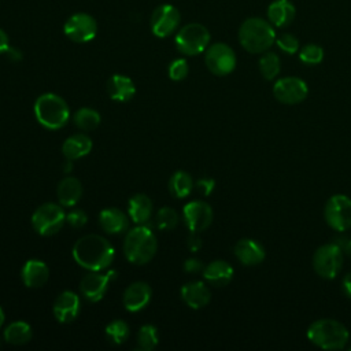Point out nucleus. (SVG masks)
<instances>
[{"label":"nucleus","instance_id":"obj_34","mask_svg":"<svg viewBox=\"0 0 351 351\" xmlns=\"http://www.w3.org/2000/svg\"><path fill=\"white\" fill-rule=\"evenodd\" d=\"M178 213L171 207H162L156 214V226L162 230H171L178 225Z\"/></svg>","mask_w":351,"mask_h":351},{"label":"nucleus","instance_id":"obj_23","mask_svg":"<svg viewBox=\"0 0 351 351\" xmlns=\"http://www.w3.org/2000/svg\"><path fill=\"white\" fill-rule=\"evenodd\" d=\"M296 10L291 0H274L267 7L269 22L276 27L288 26L295 18Z\"/></svg>","mask_w":351,"mask_h":351},{"label":"nucleus","instance_id":"obj_11","mask_svg":"<svg viewBox=\"0 0 351 351\" xmlns=\"http://www.w3.org/2000/svg\"><path fill=\"white\" fill-rule=\"evenodd\" d=\"M63 32L74 43H88L96 37L97 22L86 12H75L64 22Z\"/></svg>","mask_w":351,"mask_h":351},{"label":"nucleus","instance_id":"obj_44","mask_svg":"<svg viewBox=\"0 0 351 351\" xmlns=\"http://www.w3.org/2000/svg\"><path fill=\"white\" fill-rule=\"evenodd\" d=\"M10 48V38H8V34L0 29V55L1 53H5V51Z\"/></svg>","mask_w":351,"mask_h":351},{"label":"nucleus","instance_id":"obj_28","mask_svg":"<svg viewBox=\"0 0 351 351\" xmlns=\"http://www.w3.org/2000/svg\"><path fill=\"white\" fill-rule=\"evenodd\" d=\"M32 328L25 321H14L4 329V340L12 346H22L32 340Z\"/></svg>","mask_w":351,"mask_h":351},{"label":"nucleus","instance_id":"obj_9","mask_svg":"<svg viewBox=\"0 0 351 351\" xmlns=\"http://www.w3.org/2000/svg\"><path fill=\"white\" fill-rule=\"evenodd\" d=\"M324 217L332 229L337 232L348 230L351 228V199L341 193L330 196L325 204Z\"/></svg>","mask_w":351,"mask_h":351},{"label":"nucleus","instance_id":"obj_49","mask_svg":"<svg viewBox=\"0 0 351 351\" xmlns=\"http://www.w3.org/2000/svg\"><path fill=\"white\" fill-rule=\"evenodd\" d=\"M350 351H351V347H350Z\"/></svg>","mask_w":351,"mask_h":351},{"label":"nucleus","instance_id":"obj_26","mask_svg":"<svg viewBox=\"0 0 351 351\" xmlns=\"http://www.w3.org/2000/svg\"><path fill=\"white\" fill-rule=\"evenodd\" d=\"M92 140L85 133H75L70 137H67L62 145V152L66 156V159H80L82 156H86L92 149Z\"/></svg>","mask_w":351,"mask_h":351},{"label":"nucleus","instance_id":"obj_21","mask_svg":"<svg viewBox=\"0 0 351 351\" xmlns=\"http://www.w3.org/2000/svg\"><path fill=\"white\" fill-rule=\"evenodd\" d=\"M99 225L110 234H119L128 229L129 221L122 210L108 207L99 213Z\"/></svg>","mask_w":351,"mask_h":351},{"label":"nucleus","instance_id":"obj_5","mask_svg":"<svg viewBox=\"0 0 351 351\" xmlns=\"http://www.w3.org/2000/svg\"><path fill=\"white\" fill-rule=\"evenodd\" d=\"M33 110L38 123L51 130L63 128L70 118L67 103L56 93H44L38 96Z\"/></svg>","mask_w":351,"mask_h":351},{"label":"nucleus","instance_id":"obj_3","mask_svg":"<svg viewBox=\"0 0 351 351\" xmlns=\"http://www.w3.org/2000/svg\"><path fill=\"white\" fill-rule=\"evenodd\" d=\"M307 339L322 350H341L350 340L348 329L332 318L314 321L307 329Z\"/></svg>","mask_w":351,"mask_h":351},{"label":"nucleus","instance_id":"obj_42","mask_svg":"<svg viewBox=\"0 0 351 351\" xmlns=\"http://www.w3.org/2000/svg\"><path fill=\"white\" fill-rule=\"evenodd\" d=\"M341 291L343 293L351 299V271L347 273L341 280Z\"/></svg>","mask_w":351,"mask_h":351},{"label":"nucleus","instance_id":"obj_13","mask_svg":"<svg viewBox=\"0 0 351 351\" xmlns=\"http://www.w3.org/2000/svg\"><path fill=\"white\" fill-rule=\"evenodd\" d=\"M273 95L280 103L292 106L302 103L307 97L308 88L299 77H284L274 82Z\"/></svg>","mask_w":351,"mask_h":351},{"label":"nucleus","instance_id":"obj_22","mask_svg":"<svg viewBox=\"0 0 351 351\" xmlns=\"http://www.w3.org/2000/svg\"><path fill=\"white\" fill-rule=\"evenodd\" d=\"M204 280L214 287H225L233 278V267L226 261H213L203 269Z\"/></svg>","mask_w":351,"mask_h":351},{"label":"nucleus","instance_id":"obj_10","mask_svg":"<svg viewBox=\"0 0 351 351\" xmlns=\"http://www.w3.org/2000/svg\"><path fill=\"white\" fill-rule=\"evenodd\" d=\"M204 62L207 69L218 75H228L230 74L236 67V53L234 51L225 43H215L206 49Z\"/></svg>","mask_w":351,"mask_h":351},{"label":"nucleus","instance_id":"obj_29","mask_svg":"<svg viewBox=\"0 0 351 351\" xmlns=\"http://www.w3.org/2000/svg\"><path fill=\"white\" fill-rule=\"evenodd\" d=\"M193 186H195V182L191 174L184 170L176 171L169 180V191L174 197H178V199L186 197L192 192Z\"/></svg>","mask_w":351,"mask_h":351},{"label":"nucleus","instance_id":"obj_17","mask_svg":"<svg viewBox=\"0 0 351 351\" xmlns=\"http://www.w3.org/2000/svg\"><path fill=\"white\" fill-rule=\"evenodd\" d=\"M152 289L144 281L132 282L123 292V306L130 313H137L143 310L151 300Z\"/></svg>","mask_w":351,"mask_h":351},{"label":"nucleus","instance_id":"obj_33","mask_svg":"<svg viewBox=\"0 0 351 351\" xmlns=\"http://www.w3.org/2000/svg\"><path fill=\"white\" fill-rule=\"evenodd\" d=\"M106 335L112 344L119 346L129 337V325L122 319H114L106 326Z\"/></svg>","mask_w":351,"mask_h":351},{"label":"nucleus","instance_id":"obj_39","mask_svg":"<svg viewBox=\"0 0 351 351\" xmlns=\"http://www.w3.org/2000/svg\"><path fill=\"white\" fill-rule=\"evenodd\" d=\"M214 186H215V181L210 177H202L196 181V188L203 196H208L214 191Z\"/></svg>","mask_w":351,"mask_h":351},{"label":"nucleus","instance_id":"obj_8","mask_svg":"<svg viewBox=\"0 0 351 351\" xmlns=\"http://www.w3.org/2000/svg\"><path fill=\"white\" fill-rule=\"evenodd\" d=\"M66 222V213L56 203H44L32 214V226L41 236L56 234Z\"/></svg>","mask_w":351,"mask_h":351},{"label":"nucleus","instance_id":"obj_36","mask_svg":"<svg viewBox=\"0 0 351 351\" xmlns=\"http://www.w3.org/2000/svg\"><path fill=\"white\" fill-rule=\"evenodd\" d=\"M276 45L288 55H293L299 51V40L291 33H282L276 37Z\"/></svg>","mask_w":351,"mask_h":351},{"label":"nucleus","instance_id":"obj_32","mask_svg":"<svg viewBox=\"0 0 351 351\" xmlns=\"http://www.w3.org/2000/svg\"><path fill=\"white\" fill-rule=\"evenodd\" d=\"M158 329L151 324H145L137 333V348L141 351H152L158 346Z\"/></svg>","mask_w":351,"mask_h":351},{"label":"nucleus","instance_id":"obj_47","mask_svg":"<svg viewBox=\"0 0 351 351\" xmlns=\"http://www.w3.org/2000/svg\"><path fill=\"white\" fill-rule=\"evenodd\" d=\"M3 324H4V311H3V308L0 307V328H1Z\"/></svg>","mask_w":351,"mask_h":351},{"label":"nucleus","instance_id":"obj_27","mask_svg":"<svg viewBox=\"0 0 351 351\" xmlns=\"http://www.w3.org/2000/svg\"><path fill=\"white\" fill-rule=\"evenodd\" d=\"M128 213L137 225H144L152 214V200L144 193H136L129 199Z\"/></svg>","mask_w":351,"mask_h":351},{"label":"nucleus","instance_id":"obj_14","mask_svg":"<svg viewBox=\"0 0 351 351\" xmlns=\"http://www.w3.org/2000/svg\"><path fill=\"white\" fill-rule=\"evenodd\" d=\"M115 278H117L115 270H108L106 273L90 271L82 277L80 282V291L86 300L99 302L106 295L110 282Z\"/></svg>","mask_w":351,"mask_h":351},{"label":"nucleus","instance_id":"obj_24","mask_svg":"<svg viewBox=\"0 0 351 351\" xmlns=\"http://www.w3.org/2000/svg\"><path fill=\"white\" fill-rule=\"evenodd\" d=\"M107 92L115 101H129L136 93V86L129 77L114 74L107 81Z\"/></svg>","mask_w":351,"mask_h":351},{"label":"nucleus","instance_id":"obj_38","mask_svg":"<svg viewBox=\"0 0 351 351\" xmlns=\"http://www.w3.org/2000/svg\"><path fill=\"white\" fill-rule=\"evenodd\" d=\"M66 222L73 228H82L88 222V215L80 208H74L66 214Z\"/></svg>","mask_w":351,"mask_h":351},{"label":"nucleus","instance_id":"obj_19","mask_svg":"<svg viewBox=\"0 0 351 351\" xmlns=\"http://www.w3.org/2000/svg\"><path fill=\"white\" fill-rule=\"evenodd\" d=\"M21 277L27 288H40L48 281L49 269L43 261L29 259L21 270Z\"/></svg>","mask_w":351,"mask_h":351},{"label":"nucleus","instance_id":"obj_18","mask_svg":"<svg viewBox=\"0 0 351 351\" xmlns=\"http://www.w3.org/2000/svg\"><path fill=\"white\" fill-rule=\"evenodd\" d=\"M233 252L239 262L243 263L244 266H256L266 256L263 245L252 239L239 240L233 248Z\"/></svg>","mask_w":351,"mask_h":351},{"label":"nucleus","instance_id":"obj_6","mask_svg":"<svg viewBox=\"0 0 351 351\" xmlns=\"http://www.w3.org/2000/svg\"><path fill=\"white\" fill-rule=\"evenodd\" d=\"M210 32L200 23H188L176 34L177 49L188 56H195L204 52L210 44Z\"/></svg>","mask_w":351,"mask_h":351},{"label":"nucleus","instance_id":"obj_15","mask_svg":"<svg viewBox=\"0 0 351 351\" xmlns=\"http://www.w3.org/2000/svg\"><path fill=\"white\" fill-rule=\"evenodd\" d=\"M185 225L191 232L199 233L206 230L213 222V208L203 200H192L182 208Z\"/></svg>","mask_w":351,"mask_h":351},{"label":"nucleus","instance_id":"obj_46","mask_svg":"<svg viewBox=\"0 0 351 351\" xmlns=\"http://www.w3.org/2000/svg\"><path fill=\"white\" fill-rule=\"evenodd\" d=\"M73 170V160L71 159H67V162L64 163V166H63V171L64 173H70Z\"/></svg>","mask_w":351,"mask_h":351},{"label":"nucleus","instance_id":"obj_40","mask_svg":"<svg viewBox=\"0 0 351 351\" xmlns=\"http://www.w3.org/2000/svg\"><path fill=\"white\" fill-rule=\"evenodd\" d=\"M203 269H204V265L197 258H188L184 262V270L188 273H199V271H203Z\"/></svg>","mask_w":351,"mask_h":351},{"label":"nucleus","instance_id":"obj_45","mask_svg":"<svg viewBox=\"0 0 351 351\" xmlns=\"http://www.w3.org/2000/svg\"><path fill=\"white\" fill-rule=\"evenodd\" d=\"M336 243L341 247L343 252L351 258V239H336Z\"/></svg>","mask_w":351,"mask_h":351},{"label":"nucleus","instance_id":"obj_1","mask_svg":"<svg viewBox=\"0 0 351 351\" xmlns=\"http://www.w3.org/2000/svg\"><path fill=\"white\" fill-rule=\"evenodd\" d=\"M115 256L111 243L100 234H86L78 239L73 247L74 261L89 271L107 269Z\"/></svg>","mask_w":351,"mask_h":351},{"label":"nucleus","instance_id":"obj_12","mask_svg":"<svg viewBox=\"0 0 351 351\" xmlns=\"http://www.w3.org/2000/svg\"><path fill=\"white\" fill-rule=\"evenodd\" d=\"M180 22L181 14L173 4H160L154 10L149 26L154 36L165 38L177 30Z\"/></svg>","mask_w":351,"mask_h":351},{"label":"nucleus","instance_id":"obj_41","mask_svg":"<svg viewBox=\"0 0 351 351\" xmlns=\"http://www.w3.org/2000/svg\"><path fill=\"white\" fill-rule=\"evenodd\" d=\"M186 244H188V248H189L192 252H196V251H199V250L202 248V239L197 236V233L191 232Z\"/></svg>","mask_w":351,"mask_h":351},{"label":"nucleus","instance_id":"obj_20","mask_svg":"<svg viewBox=\"0 0 351 351\" xmlns=\"http://www.w3.org/2000/svg\"><path fill=\"white\" fill-rule=\"evenodd\" d=\"M182 300L195 310H199L208 304L211 292L203 281H189L181 288Z\"/></svg>","mask_w":351,"mask_h":351},{"label":"nucleus","instance_id":"obj_2","mask_svg":"<svg viewBox=\"0 0 351 351\" xmlns=\"http://www.w3.org/2000/svg\"><path fill=\"white\" fill-rule=\"evenodd\" d=\"M276 32L270 22L259 16L247 18L239 27V41L250 53H263L276 43Z\"/></svg>","mask_w":351,"mask_h":351},{"label":"nucleus","instance_id":"obj_31","mask_svg":"<svg viewBox=\"0 0 351 351\" xmlns=\"http://www.w3.org/2000/svg\"><path fill=\"white\" fill-rule=\"evenodd\" d=\"M259 71L262 74V77L267 81L274 80L280 71H281V62L277 53L274 52H263V55L261 56L259 62Z\"/></svg>","mask_w":351,"mask_h":351},{"label":"nucleus","instance_id":"obj_7","mask_svg":"<svg viewBox=\"0 0 351 351\" xmlns=\"http://www.w3.org/2000/svg\"><path fill=\"white\" fill-rule=\"evenodd\" d=\"M343 254L341 247L336 241L318 247L313 256V267L315 273L325 280L337 277L343 266Z\"/></svg>","mask_w":351,"mask_h":351},{"label":"nucleus","instance_id":"obj_4","mask_svg":"<svg viewBox=\"0 0 351 351\" xmlns=\"http://www.w3.org/2000/svg\"><path fill=\"white\" fill-rule=\"evenodd\" d=\"M156 236L145 225H138L130 229L125 236L123 252L126 259L133 265L148 263L156 254Z\"/></svg>","mask_w":351,"mask_h":351},{"label":"nucleus","instance_id":"obj_35","mask_svg":"<svg viewBox=\"0 0 351 351\" xmlns=\"http://www.w3.org/2000/svg\"><path fill=\"white\" fill-rule=\"evenodd\" d=\"M299 59L304 64H318L324 59V49L317 44H307L299 49Z\"/></svg>","mask_w":351,"mask_h":351},{"label":"nucleus","instance_id":"obj_30","mask_svg":"<svg viewBox=\"0 0 351 351\" xmlns=\"http://www.w3.org/2000/svg\"><path fill=\"white\" fill-rule=\"evenodd\" d=\"M73 121L75 123V126L81 130L89 132L93 130L99 126L100 123V114L89 107H82L80 110H77L73 115Z\"/></svg>","mask_w":351,"mask_h":351},{"label":"nucleus","instance_id":"obj_48","mask_svg":"<svg viewBox=\"0 0 351 351\" xmlns=\"http://www.w3.org/2000/svg\"><path fill=\"white\" fill-rule=\"evenodd\" d=\"M0 346H1V340H0Z\"/></svg>","mask_w":351,"mask_h":351},{"label":"nucleus","instance_id":"obj_25","mask_svg":"<svg viewBox=\"0 0 351 351\" xmlns=\"http://www.w3.org/2000/svg\"><path fill=\"white\" fill-rule=\"evenodd\" d=\"M58 200L64 207H73L75 206L81 196H82V184L75 177H64L59 184L56 189Z\"/></svg>","mask_w":351,"mask_h":351},{"label":"nucleus","instance_id":"obj_43","mask_svg":"<svg viewBox=\"0 0 351 351\" xmlns=\"http://www.w3.org/2000/svg\"><path fill=\"white\" fill-rule=\"evenodd\" d=\"M11 62H21L22 60V52L18 49V48H14V47H10L5 53H4Z\"/></svg>","mask_w":351,"mask_h":351},{"label":"nucleus","instance_id":"obj_16","mask_svg":"<svg viewBox=\"0 0 351 351\" xmlns=\"http://www.w3.org/2000/svg\"><path fill=\"white\" fill-rule=\"evenodd\" d=\"M80 296L71 291H63L53 302V315L58 322H73L80 314Z\"/></svg>","mask_w":351,"mask_h":351},{"label":"nucleus","instance_id":"obj_37","mask_svg":"<svg viewBox=\"0 0 351 351\" xmlns=\"http://www.w3.org/2000/svg\"><path fill=\"white\" fill-rule=\"evenodd\" d=\"M188 71H189V66H188V62L182 58H178V59H174L170 64H169V77L170 80L173 81H182L186 75H188Z\"/></svg>","mask_w":351,"mask_h":351}]
</instances>
